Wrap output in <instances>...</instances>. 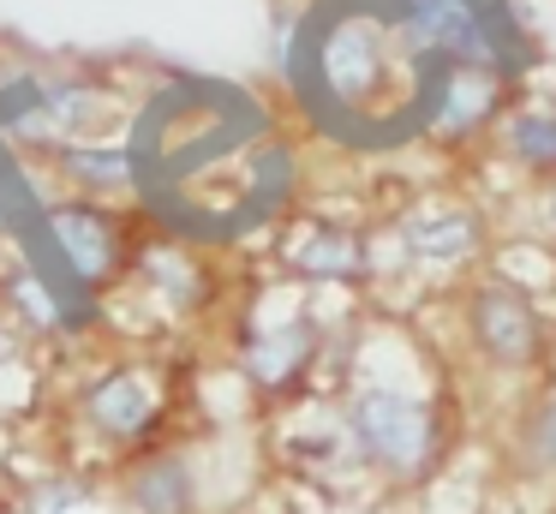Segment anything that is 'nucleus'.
<instances>
[{"label": "nucleus", "instance_id": "2eb2a0df", "mask_svg": "<svg viewBox=\"0 0 556 514\" xmlns=\"http://www.w3.org/2000/svg\"><path fill=\"white\" fill-rule=\"evenodd\" d=\"M508 461L532 485H556V371L532 377V394L520 401L508 430Z\"/></svg>", "mask_w": 556, "mask_h": 514}, {"label": "nucleus", "instance_id": "9d476101", "mask_svg": "<svg viewBox=\"0 0 556 514\" xmlns=\"http://www.w3.org/2000/svg\"><path fill=\"white\" fill-rule=\"evenodd\" d=\"M520 102V72L508 66H455L448 60L443 90H437L431 126H425V143L443 155H467L503 126V114Z\"/></svg>", "mask_w": 556, "mask_h": 514}, {"label": "nucleus", "instance_id": "6e6552de", "mask_svg": "<svg viewBox=\"0 0 556 514\" xmlns=\"http://www.w3.org/2000/svg\"><path fill=\"white\" fill-rule=\"evenodd\" d=\"M150 305H162L174 323H210L228 299V275H222V251L192 246V239H174L144 227V246H138L132 281Z\"/></svg>", "mask_w": 556, "mask_h": 514}, {"label": "nucleus", "instance_id": "6ab92c4d", "mask_svg": "<svg viewBox=\"0 0 556 514\" xmlns=\"http://www.w3.org/2000/svg\"><path fill=\"white\" fill-rule=\"evenodd\" d=\"M18 353V329L7 323V311H0V371H7V359Z\"/></svg>", "mask_w": 556, "mask_h": 514}, {"label": "nucleus", "instance_id": "7ed1b4c3", "mask_svg": "<svg viewBox=\"0 0 556 514\" xmlns=\"http://www.w3.org/2000/svg\"><path fill=\"white\" fill-rule=\"evenodd\" d=\"M348 389L336 401V425L348 442V461L377 490L401 497L443 473L460 430V406L443 377H401V371H365L348 359Z\"/></svg>", "mask_w": 556, "mask_h": 514}, {"label": "nucleus", "instance_id": "4468645a", "mask_svg": "<svg viewBox=\"0 0 556 514\" xmlns=\"http://www.w3.org/2000/svg\"><path fill=\"white\" fill-rule=\"evenodd\" d=\"M49 174L61 198H97V203H132V155L121 143H73L49 138Z\"/></svg>", "mask_w": 556, "mask_h": 514}, {"label": "nucleus", "instance_id": "f8f14e48", "mask_svg": "<svg viewBox=\"0 0 556 514\" xmlns=\"http://www.w3.org/2000/svg\"><path fill=\"white\" fill-rule=\"evenodd\" d=\"M109 490L121 514H204V485H198V461L180 437H162L150 449H132L114 461Z\"/></svg>", "mask_w": 556, "mask_h": 514}, {"label": "nucleus", "instance_id": "0eeeda50", "mask_svg": "<svg viewBox=\"0 0 556 514\" xmlns=\"http://www.w3.org/2000/svg\"><path fill=\"white\" fill-rule=\"evenodd\" d=\"M42 222L54 227V246L66 251L78 287L97 299L121 293L132 281L138 246H144V210L138 203H97V198H61L42 203Z\"/></svg>", "mask_w": 556, "mask_h": 514}, {"label": "nucleus", "instance_id": "aec40b11", "mask_svg": "<svg viewBox=\"0 0 556 514\" xmlns=\"http://www.w3.org/2000/svg\"><path fill=\"white\" fill-rule=\"evenodd\" d=\"M551 371H556V353H551Z\"/></svg>", "mask_w": 556, "mask_h": 514}, {"label": "nucleus", "instance_id": "f03ea898", "mask_svg": "<svg viewBox=\"0 0 556 514\" xmlns=\"http://www.w3.org/2000/svg\"><path fill=\"white\" fill-rule=\"evenodd\" d=\"M300 120L353 155L425 143L448 60L425 42L413 0H312L288 36Z\"/></svg>", "mask_w": 556, "mask_h": 514}, {"label": "nucleus", "instance_id": "1a4fd4ad", "mask_svg": "<svg viewBox=\"0 0 556 514\" xmlns=\"http://www.w3.org/2000/svg\"><path fill=\"white\" fill-rule=\"evenodd\" d=\"M389 234H395V251L407 269H467L491 246V215L460 191H425L395 215Z\"/></svg>", "mask_w": 556, "mask_h": 514}, {"label": "nucleus", "instance_id": "f257e3e1", "mask_svg": "<svg viewBox=\"0 0 556 514\" xmlns=\"http://www.w3.org/2000/svg\"><path fill=\"white\" fill-rule=\"evenodd\" d=\"M132 203L156 234L228 251L300 203V138L228 78H168L126 120Z\"/></svg>", "mask_w": 556, "mask_h": 514}, {"label": "nucleus", "instance_id": "f3484780", "mask_svg": "<svg viewBox=\"0 0 556 514\" xmlns=\"http://www.w3.org/2000/svg\"><path fill=\"white\" fill-rule=\"evenodd\" d=\"M0 311H7L13 329H61V311H54V299L42 293V281L25 263H13L7 281H0Z\"/></svg>", "mask_w": 556, "mask_h": 514}, {"label": "nucleus", "instance_id": "ddd939ff", "mask_svg": "<svg viewBox=\"0 0 556 514\" xmlns=\"http://www.w3.org/2000/svg\"><path fill=\"white\" fill-rule=\"evenodd\" d=\"M276 275L288 287H359L377 275V239L353 222H300V234L281 239Z\"/></svg>", "mask_w": 556, "mask_h": 514}, {"label": "nucleus", "instance_id": "39448f33", "mask_svg": "<svg viewBox=\"0 0 556 514\" xmlns=\"http://www.w3.org/2000/svg\"><path fill=\"white\" fill-rule=\"evenodd\" d=\"M233 365L264 406L293 401L317 371H329V317L312 299H288L281 311L245 299L233 317Z\"/></svg>", "mask_w": 556, "mask_h": 514}, {"label": "nucleus", "instance_id": "20e7f679", "mask_svg": "<svg viewBox=\"0 0 556 514\" xmlns=\"http://www.w3.org/2000/svg\"><path fill=\"white\" fill-rule=\"evenodd\" d=\"M455 323L472 365L496 371V377H544L551 371L556 311L532 287H520L515 275H503L496 263L472 269L455 287Z\"/></svg>", "mask_w": 556, "mask_h": 514}, {"label": "nucleus", "instance_id": "dca6fc26", "mask_svg": "<svg viewBox=\"0 0 556 514\" xmlns=\"http://www.w3.org/2000/svg\"><path fill=\"white\" fill-rule=\"evenodd\" d=\"M491 138H496V155H503L527 186H539V179L556 174V108L515 102Z\"/></svg>", "mask_w": 556, "mask_h": 514}, {"label": "nucleus", "instance_id": "9b49d317", "mask_svg": "<svg viewBox=\"0 0 556 514\" xmlns=\"http://www.w3.org/2000/svg\"><path fill=\"white\" fill-rule=\"evenodd\" d=\"M121 108V84L97 78V72H42L30 84V114L18 120V131H49V138H73V143H97L102 131L126 126Z\"/></svg>", "mask_w": 556, "mask_h": 514}, {"label": "nucleus", "instance_id": "423d86ee", "mask_svg": "<svg viewBox=\"0 0 556 514\" xmlns=\"http://www.w3.org/2000/svg\"><path fill=\"white\" fill-rule=\"evenodd\" d=\"M73 418L90 449L114 454V461L132 449H150V442L168 437V418H174L168 377L150 359H109L102 371H90L78 383Z\"/></svg>", "mask_w": 556, "mask_h": 514}, {"label": "nucleus", "instance_id": "a211bd4d", "mask_svg": "<svg viewBox=\"0 0 556 514\" xmlns=\"http://www.w3.org/2000/svg\"><path fill=\"white\" fill-rule=\"evenodd\" d=\"M532 198H539V227H544V239H556V174L539 179V186H532Z\"/></svg>", "mask_w": 556, "mask_h": 514}]
</instances>
